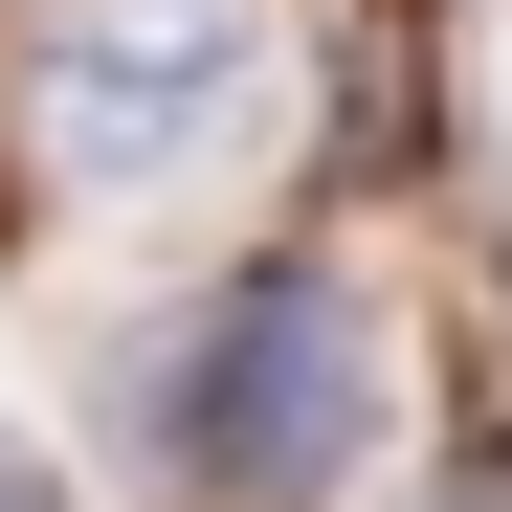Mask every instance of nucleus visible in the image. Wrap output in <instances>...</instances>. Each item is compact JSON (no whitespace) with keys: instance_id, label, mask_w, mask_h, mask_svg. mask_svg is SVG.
Segmentation results:
<instances>
[{"instance_id":"obj_1","label":"nucleus","mask_w":512,"mask_h":512,"mask_svg":"<svg viewBox=\"0 0 512 512\" xmlns=\"http://www.w3.org/2000/svg\"><path fill=\"white\" fill-rule=\"evenodd\" d=\"M156 446H179L223 512H334V490L379 468V312L334 290V268L223 290L179 357H156Z\"/></svg>"},{"instance_id":"obj_3","label":"nucleus","mask_w":512,"mask_h":512,"mask_svg":"<svg viewBox=\"0 0 512 512\" xmlns=\"http://www.w3.org/2000/svg\"><path fill=\"white\" fill-rule=\"evenodd\" d=\"M0 512H67V490H45V468H23V446H0Z\"/></svg>"},{"instance_id":"obj_2","label":"nucleus","mask_w":512,"mask_h":512,"mask_svg":"<svg viewBox=\"0 0 512 512\" xmlns=\"http://www.w3.org/2000/svg\"><path fill=\"white\" fill-rule=\"evenodd\" d=\"M23 90L90 201H179L268 112V0H23Z\"/></svg>"}]
</instances>
